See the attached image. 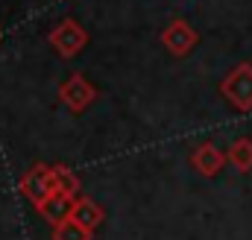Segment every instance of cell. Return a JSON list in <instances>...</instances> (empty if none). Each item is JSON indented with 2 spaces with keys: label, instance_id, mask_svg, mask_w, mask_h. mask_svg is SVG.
I'll list each match as a JSON object with an SVG mask.
<instances>
[{
  "label": "cell",
  "instance_id": "8",
  "mask_svg": "<svg viewBox=\"0 0 252 240\" xmlns=\"http://www.w3.org/2000/svg\"><path fill=\"white\" fill-rule=\"evenodd\" d=\"M73 199H76V196H67V193H62V190H56V193H50L44 202H38V205H35V211L41 214V220H44V223L59 226V223H64V220H70Z\"/></svg>",
  "mask_w": 252,
  "mask_h": 240
},
{
  "label": "cell",
  "instance_id": "3",
  "mask_svg": "<svg viewBox=\"0 0 252 240\" xmlns=\"http://www.w3.org/2000/svg\"><path fill=\"white\" fill-rule=\"evenodd\" d=\"M94 100H97V88H94V82H91L85 73H79V70L70 73L62 85H59V103H62L67 112H73V115H82Z\"/></svg>",
  "mask_w": 252,
  "mask_h": 240
},
{
  "label": "cell",
  "instance_id": "9",
  "mask_svg": "<svg viewBox=\"0 0 252 240\" xmlns=\"http://www.w3.org/2000/svg\"><path fill=\"white\" fill-rule=\"evenodd\" d=\"M226 161L238 170V173H250L252 170V138H235L226 150Z\"/></svg>",
  "mask_w": 252,
  "mask_h": 240
},
{
  "label": "cell",
  "instance_id": "7",
  "mask_svg": "<svg viewBox=\"0 0 252 240\" xmlns=\"http://www.w3.org/2000/svg\"><path fill=\"white\" fill-rule=\"evenodd\" d=\"M70 220L79 223L88 232H97L103 226V220H106V208L97 199H91V196H76L73 199V208H70Z\"/></svg>",
  "mask_w": 252,
  "mask_h": 240
},
{
  "label": "cell",
  "instance_id": "11",
  "mask_svg": "<svg viewBox=\"0 0 252 240\" xmlns=\"http://www.w3.org/2000/svg\"><path fill=\"white\" fill-rule=\"evenodd\" d=\"M53 240H94V232L82 229L73 220H64L59 226H53Z\"/></svg>",
  "mask_w": 252,
  "mask_h": 240
},
{
  "label": "cell",
  "instance_id": "5",
  "mask_svg": "<svg viewBox=\"0 0 252 240\" xmlns=\"http://www.w3.org/2000/svg\"><path fill=\"white\" fill-rule=\"evenodd\" d=\"M161 44H164V50H167L170 56L185 59L190 50L199 44V32L190 27L185 18H173V21L161 30Z\"/></svg>",
  "mask_w": 252,
  "mask_h": 240
},
{
  "label": "cell",
  "instance_id": "6",
  "mask_svg": "<svg viewBox=\"0 0 252 240\" xmlns=\"http://www.w3.org/2000/svg\"><path fill=\"white\" fill-rule=\"evenodd\" d=\"M226 164H229V161H226V152H223L217 144H211V141H202V144H196V147L190 150V167H193L199 176H205V179L220 176V170H223Z\"/></svg>",
  "mask_w": 252,
  "mask_h": 240
},
{
  "label": "cell",
  "instance_id": "2",
  "mask_svg": "<svg viewBox=\"0 0 252 240\" xmlns=\"http://www.w3.org/2000/svg\"><path fill=\"white\" fill-rule=\"evenodd\" d=\"M47 41H50V47H53L62 59H73V56H79L82 47L88 44V32H85V27H82L76 18H62V21L50 30Z\"/></svg>",
  "mask_w": 252,
  "mask_h": 240
},
{
  "label": "cell",
  "instance_id": "1",
  "mask_svg": "<svg viewBox=\"0 0 252 240\" xmlns=\"http://www.w3.org/2000/svg\"><path fill=\"white\" fill-rule=\"evenodd\" d=\"M220 97L235 109V112H252V61L235 64L223 82H220Z\"/></svg>",
  "mask_w": 252,
  "mask_h": 240
},
{
  "label": "cell",
  "instance_id": "12",
  "mask_svg": "<svg viewBox=\"0 0 252 240\" xmlns=\"http://www.w3.org/2000/svg\"><path fill=\"white\" fill-rule=\"evenodd\" d=\"M0 38H3V27H0Z\"/></svg>",
  "mask_w": 252,
  "mask_h": 240
},
{
  "label": "cell",
  "instance_id": "10",
  "mask_svg": "<svg viewBox=\"0 0 252 240\" xmlns=\"http://www.w3.org/2000/svg\"><path fill=\"white\" fill-rule=\"evenodd\" d=\"M53 181H56V190H62L67 196H79V179L64 164H53Z\"/></svg>",
  "mask_w": 252,
  "mask_h": 240
},
{
  "label": "cell",
  "instance_id": "4",
  "mask_svg": "<svg viewBox=\"0 0 252 240\" xmlns=\"http://www.w3.org/2000/svg\"><path fill=\"white\" fill-rule=\"evenodd\" d=\"M18 190L32 202V205H38V202H44L50 193H56V181H53V164H44V161H38V164H32L21 181H18Z\"/></svg>",
  "mask_w": 252,
  "mask_h": 240
}]
</instances>
